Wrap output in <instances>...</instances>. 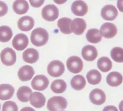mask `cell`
Wrapping results in <instances>:
<instances>
[{
  "mask_svg": "<svg viewBox=\"0 0 123 111\" xmlns=\"http://www.w3.org/2000/svg\"><path fill=\"white\" fill-rule=\"evenodd\" d=\"M49 39L47 31L43 28H37L31 33V42L36 46H42L46 44Z\"/></svg>",
  "mask_w": 123,
  "mask_h": 111,
  "instance_id": "1",
  "label": "cell"
},
{
  "mask_svg": "<svg viewBox=\"0 0 123 111\" xmlns=\"http://www.w3.org/2000/svg\"><path fill=\"white\" fill-rule=\"evenodd\" d=\"M68 102L62 96H53L48 100L47 108L49 111H62L66 108Z\"/></svg>",
  "mask_w": 123,
  "mask_h": 111,
  "instance_id": "2",
  "label": "cell"
},
{
  "mask_svg": "<svg viewBox=\"0 0 123 111\" xmlns=\"http://www.w3.org/2000/svg\"><path fill=\"white\" fill-rule=\"evenodd\" d=\"M65 66L62 62L58 60L52 61L49 63L47 67V72L51 76L58 77L64 73Z\"/></svg>",
  "mask_w": 123,
  "mask_h": 111,
  "instance_id": "3",
  "label": "cell"
},
{
  "mask_svg": "<svg viewBox=\"0 0 123 111\" xmlns=\"http://www.w3.org/2000/svg\"><path fill=\"white\" fill-rule=\"evenodd\" d=\"M67 67L69 71L73 73L77 74L81 72L83 67L82 60L79 57H70L66 61Z\"/></svg>",
  "mask_w": 123,
  "mask_h": 111,
  "instance_id": "4",
  "label": "cell"
},
{
  "mask_svg": "<svg viewBox=\"0 0 123 111\" xmlns=\"http://www.w3.org/2000/svg\"><path fill=\"white\" fill-rule=\"evenodd\" d=\"M42 17L48 21H53L57 19L59 16V11L54 4L46 5L42 9Z\"/></svg>",
  "mask_w": 123,
  "mask_h": 111,
  "instance_id": "5",
  "label": "cell"
},
{
  "mask_svg": "<svg viewBox=\"0 0 123 111\" xmlns=\"http://www.w3.org/2000/svg\"><path fill=\"white\" fill-rule=\"evenodd\" d=\"M0 57L2 63L7 66H11L16 61V55L12 48H5L1 51Z\"/></svg>",
  "mask_w": 123,
  "mask_h": 111,
  "instance_id": "6",
  "label": "cell"
},
{
  "mask_svg": "<svg viewBox=\"0 0 123 111\" xmlns=\"http://www.w3.org/2000/svg\"><path fill=\"white\" fill-rule=\"evenodd\" d=\"M49 81L48 78L44 75H38L35 76L31 82V85L35 90L42 91L49 86Z\"/></svg>",
  "mask_w": 123,
  "mask_h": 111,
  "instance_id": "7",
  "label": "cell"
},
{
  "mask_svg": "<svg viewBox=\"0 0 123 111\" xmlns=\"http://www.w3.org/2000/svg\"><path fill=\"white\" fill-rule=\"evenodd\" d=\"M12 45L14 48L18 51H23L25 50L29 43L27 36L23 33L18 34L15 36L12 41Z\"/></svg>",
  "mask_w": 123,
  "mask_h": 111,
  "instance_id": "8",
  "label": "cell"
},
{
  "mask_svg": "<svg viewBox=\"0 0 123 111\" xmlns=\"http://www.w3.org/2000/svg\"><path fill=\"white\" fill-rule=\"evenodd\" d=\"M118 11L115 6L111 4H107L103 7L101 15L103 19L107 21H113L116 18Z\"/></svg>",
  "mask_w": 123,
  "mask_h": 111,
  "instance_id": "9",
  "label": "cell"
},
{
  "mask_svg": "<svg viewBox=\"0 0 123 111\" xmlns=\"http://www.w3.org/2000/svg\"><path fill=\"white\" fill-rule=\"evenodd\" d=\"M101 35L106 38H111L117 34L116 26L111 22H106L103 24L100 29Z\"/></svg>",
  "mask_w": 123,
  "mask_h": 111,
  "instance_id": "10",
  "label": "cell"
},
{
  "mask_svg": "<svg viewBox=\"0 0 123 111\" xmlns=\"http://www.w3.org/2000/svg\"><path fill=\"white\" fill-rule=\"evenodd\" d=\"M89 98L91 103L97 105L103 104L106 100V96L104 92L98 88L94 89L91 91Z\"/></svg>",
  "mask_w": 123,
  "mask_h": 111,
  "instance_id": "11",
  "label": "cell"
},
{
  "mask_svg": "<svg viewBox=\"0 0 123 111\" xmlns=\"http://www.w3.org/2000/svg\"><path fill=\"white\" fill-rule=\"evenodd\" d=\"M71 11L74 14L77 16H82L86 15L88 11L87 4L82 0H76L71 6Z\"/></svg>",
  "mask_w": 123,
  "mask_h": 111,
  "instance_id": "12",
  "label": "cell"
},
{
  "mask_svg": "<svg viewBox=\"0 0 123 111\" xmlns=\"http://www.w3.org/2000/svg\"><path fill=\"white\" fill-rule=\"evenodd\" d=\"M87 27L85 20L80 18H75L71 22V29L72 32L76 35L82 34L84 32Z\"/></svg>",
  "mask_w": 123,
  "mask_h": 111,
  "instance_id": "13",
  "label": "cell"
},
{
  "mask_svg": "<svg viewBox=\"0 0 123 111\" xmlns=\"http://www.w3.org/2000/svg\"><path fill=\"white\" fill-rule=\"evenodd\" d=\"M98 51L94 46L87 45L82 48V55L83 58L89 61H93L97 58Z\"/></svg>",
  "mask_w": 123,
  "mask_h": 111,
  "instance_id": "14",
  "label": "cell"
},
{
  "mask_svg": "<svg viewBox=\"0 0 123 111\" xmlns=\"http://www.w3.org/2000/svg\"><path fill=\"white\" fill-rule=\"evenodd\" d=\"M30 103L35 108H41L45 105L46 98L43 94L38 92L31 93L29 97Z\"/></svg>",
  "mask_w": 123,
  "mask_h": 111,
  "instance_id": "15",
  "label": "cell"
},
{
  "mask_svg": "<svg viewBox=\"0 0 123 111\" xmlns=\"http://www.w3.org/2000/svg\"><path fill=\"white\" fill-rule=\"evenodd\" d=\"M35 74L33 67L29 65H25L21 67L18 71V77L22 81H30L32 79Z\"/></svg>",
  "mask_w": 123,
  "mask_h": 111,
  "instance_id": "16",
  "label": "cell"
},
{
  "mask_svg": "<svg viewBox=\"0 0 123 111\" xmlns=\"http://www.w3.org/2000/svg\"><path fill=\"white\" fill-rule=\"evenodd\" d=\"M35 24L34 19L29 16H25L19 19L18 26L20 30L23 31H28L33 28Z\"/></svg>",
  "mask_w": 123,
  "mask_h": 111,
  "instance_id": "17",
  "label": "cell"
},
{
  "mask_svg": "<svg viewBox=\"0 0 123 111\" xmlns=\"http://www.w3.org/2000/svg\"><path fill=\"white\" fill-rule=\"evenodd\" d=\"M23 58L25 62L30 64L34 63L38 60L39 53L35 49L28 48L23 53Z\"/></svg>",
  "mask_w": 123,
  "mask_h": 111,
  "instance_id": "18",
  "label": "cell"
},
{
  "mask_svg": "<svg viewBox=\"0 0 123 111\" xmlns=\"http://www.w3.org/2000/svg\"><path fill=\"white\" fill-rule=\"evenodd\" d=\"M14 88L8 84H0V100H6L10 99L14 94Z\"/></svg>",
  "mask_w": 123,
  "mask_h": 111,
  "instance_id": "19",
  "label": "cell"
},
{
  "mask_svg": "<svg viewBox=\"0 0 123 111\" xmlns=\"http://www.w3.org/2000/svg\"><path fill=\"white\" fill-rule=\"evenodd\" d=\"M106 80V82L110 86L117 87L122 83L123 77L120 72H111L107 75Z\"/></svg>",
  "mask_w": 123,
  "mask_h": 111,
  "instance_id": "20",
  "label": "cell"
},
{
  "mask_svg": "<svg viewBox=\"0 0 123 111\" xmlns=\"http://www.w3.org/2000/svg\"><path fill=\"white\" fill-rule=\"evenodd\" d=\"M14 12L19 15H22L28 12L29 9V4L26 0H18L14 2L12 6Z\"/></svg>",
  "mask_w": 123,
  "mask_h": 111,
  "instance_id": "21",
  "label": "cell"
},
{
  "mask_svg": "<svg viewBox=\"0 0 123 111\" xmlns=\"http://www.w3.org/2000/svg\"><path fill=\"white\" fill-rule=\"evenodd\" d=\"M72 20L70 18L64 17L60 19L57 22V26L62 33L64 34H71V29Z\"/></svg>",
  "mask_w": 123,
  "mask_h": 111,
  "instance_id": "22",
  "label": "cell"
},
{
  "mask_svg": "<svg viewBox=\"0 0 123 111\" xmlns=\"http://www.w3.org/2000/svg\"><path fill=\"white\" fill-rule=\"evenodd\" d=\"M87 41L92 43H99L102 40V36L99 30L96 28H92L88 30L86 34Z\"/></svg>",
  "mask_w": 123,
  "mask_h": 111,
  "instance_id": "23",
  "label": "cell"
},
{
  "mask_svg": "<svg viewBox=\"0 0 123 111\" xmlns=\"http://www.w3.org/2000/svg\"><path fill=\"white\" fill-rule=\"evenodd\" d=\"M32 93V90L28 86H21L17 91V98L21 102H27L29 101L30 95Z\"/></svg>",
  "mask_w": 123,
  "mask_h": 111,
  "instance_id": "24",
  "label": "cell"
},
{
  "mask_svg": "<svg viewBox=\"0 0 123 111\" xmlns=\"http://www.w3.org/2000/svg\"><path fill=\"white\" fill-rule=\"evenodd\" d=\"M87 81L92 85L98 84L102 79L101 73L96 69H92L88 72L86 75Z\"/></svg>",
  "mask_w": 123,
  "mask_h": 111,
  "instance_id": "25",
  "label": "cell"
},
{
  "mask_svg": "<svg viewBox=\"0 0 123 111\" xmlns=\"http://www.w3.org/2000/svg\"><path fill=\"white\" fill-rule=\"evenodd\" d=\"M71 84L74 89L82 90L84 88L86 85V81L83 76L81 75H77L72 79Z\"/></svg>",
  "mask_w": 123,
  "mask_h": 111,
  "instance_id": "26",
  "label": "cell"
},
{
  "mask_svg": "<svg viewBox=\"0 0 123 111\" xmlns=\"http://www.w3.org/2000/svg\"><path fill=\"white\" fill-rule=\"evenodd\" d=\"M97 66L101 72H107L112 68V62L109 58L103 56L98 59Z\"/></svg>",
  "mask_w": 123,
  "mask_h": 111,
  "instance_id": "27",
  "label": "cell"
},
{
  "mask_svg": "<svg viewBox=\"0 0 123 111\" xmlns=\"http://www.w3.org/2000/svg\"><path fill=\"white\" fill-rule=\"evenodd\" d=\"M67 84L62 79H56L54 81L51 85V89L53 92L55 93L64 92L67 88Z\"/></svg>",
  "mask_w": 123,
  "mask_h": 111,
  "instance_id": "28",
  "label": "cell"
},
{
  "mask_svg": "<svg viewBox=\"0 0 123 111\" xmlns=\"http://www.w3.org/2000/svg\"><path fill=\"white\" fill-rule=\"evenodd\" d=\"M13 36L12 29L7 26L0 27V41L6 43L9 41Z\"/></svg>",
  "mask_w": 123,
  "mask_h": 111,
  "instance_id": "29",
  "label": "cell"
},
{
  "mask_svg": "<svg viewBox=\"0 0 123 111\" xmlns=\"http://www.w3.org/2000/svg\"><path fill=\"white\" fill-rule=\"evenodd\" d=\"M111 56L113 60L117 62L123 61V50L119 47H114L112 49L110 53Z\"/></svg>",
  "mask_w": 123,
  "mask_h": 111,
  "instance_id": "30",
  "label": "cell"
},
{
  "mask_svg": "<svg viewBox=\"0 0 123 111\" xmlns=\"http://www.w3.org/2000/svg\"><path fill=\"white\" fill-rule=\"evenodd\" d=\"M18 106L14 101H6L3 104L2 111H18Z\"/></svg>",
  "mask_w": 123,
  "mask_h": 111,
  "instance_id": "31",
  "label": "cell"
},
{
  "mask_svg": "<svg viewBox=\"0 0 123 111\" xmlns=\"http://www.w3.org/2000/svg\"><path fill=\"white\" fill-rule=\"evenodd\" d=\"M8 6L3 1H0V17L5 16L8 11Z\"/></svg>",
  "mask_w": 123,
  "mask_h": 111,
  "instance_id": "32",
  "label": "cell"
},
{
  "mask_svg": "<svg viewBox=\"0 0 123 111\" xmlns=\"http://www.w3.org/2000/svg\"><path fill=\"white\" fill-rule=\"evenodd\" d=\"M30 4L34 7H39L43 5L45 0H30Z\"/></svg>",
  "mask_w": 123,
  "mask_h": 111,
  "instance_id": "33",
  "label": "cell"
},
{
  "mask_svg": "<svg viewBox=\"0 0 123 111\" xmlns=\"http://www.w3.org/2000/svg\"><path fill=\"white\" fill-rule=\"evenodd\" d=\"M103 111H118L116 107L112 105L107 106L105 107Z\"/></svg>",
  "mask_w": 123,
  "mask_h": 111,
  "instance_id": "34",
  "label": "cell"
},
{
  "mask_svg": "<svg viewBox=\"0 0 123 111\" xmlns=\"http://www.w3.org/2000/svg\"><path fill=\"white\" fill-rule=\"evenodd\" d=\"M20 111H35L34 109L30 107H25L21 109Z\"/></svg>",
  "mask_w": 123,
  "mask_h": 111,
  "instance_id": "35",
  "label": "cell"
},
{
  "mask_svg": "<svg viewBox=\"0 0 123 111\" xmlns=\"http://www.w3.org/2000/svg\"></svg>",
  "mask_w": 123,
  "mask_h": 111,
  "instance_id": "36",
  "label": "cell"
},
{
  "mask_svg": "<svg viewBox=\"0 0 123 111\" xmlns=\"http://www.w3.org/2000/svg\"></svg>",
  "mask_w": 123,
  "mask_h": 111,
  "instance_id": "37",
  "label": "cell"
}]
</instances>
